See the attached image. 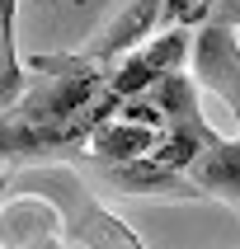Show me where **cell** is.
Segmentation results:
<instances>
[{
    "instance_id": "8",
    "label": "cell",
    "mask_w": 240,
    "mask_h": 249,
    "mask_svg": "<svg viewBox=\"0 0 240 249\" xmlns=\"http://www.w3.org/2000/svg\"><path fill=\"white\" fill-rule=\"evenodd\" d=\"M52 249H71V245H52Z\"/></svg>"
},
{
    "instance_id": "5",
    "label": "cell",
    "mask_w": 240,
    "mask_h": 249,
    "mask_svg": "<svg viewBox=\"0 0 240 249\" xmlns=\"http://www.w3.org/2000/svg\"><path fill=\"white\" fill-rule=\"evenodd\" d=\"M184 179L193 183L203 197H217L222 207H231L240 216V137H222L212 127L203 137V146L193 151Z\"/></svg>"
},
{
    "instance_id": "7",
    "label": "cell",
    "mask_w": 240,
    "mask_h": 249,
    "mask_svg": "<svg viewBox=\"0 0 240 249\" xmlns=\"http://www.w3.org/2000/svg\"><path fill=\"white\" fill-rule=\"evenodd\" d=\"M207 19H212V24H231V28H240V0H212Z\"/></svg>"
},
{
    "instance_id": "6",
    "label": "cell",
    "mask_w": 240,
    "mask_h": 249,
    "mask_svg": "<svg viewBox=\"0 0 240 249\" xmlns=\"http://www.w3.org/2000/svg\"><path fill=\"white\" fill-rule=\"evenodd\" d=\"M14 19H19V0H0V108H10L28 85L19 42H14Z\"/></svg>"
},
{
    "instance_id": "2",
    "label": "cell",
    "mask_w": 240,
    "mask_h": 249,
    "mask_svg": "<svg viewBox=\"0 0 240 249\" xmlns=\"http://www.w3.org/2000/svg\"><path fill=\"white\" fill-rule=\"evenodd\" d=\"M184 66H188L198 89H212L240 123V28L203 19V24L188 33Z\"/></svg>"
},
{
    "instance_id": "1",
    "label": "cell",
    "mask_w": 240,
    "mask_h": 249,
    "mask_svg": "<svg viewBox=\"0 0 240 249\" xmlns=\"http://www.w3.org/2000/svg\"><path fill=\"white\" fill-rule=\"evenodd\" d=\"M5 197H42L47 207L61 216V240L66 245H85V249H151L146 240L113 216L99 193L90 188L75 165L56 160V165H10L0 179Z\"/></svg>"
},
{
    "instance_id": "4",
    "label": "cell",
    "mask_w": 240,
    "mask_h": 249,
    "mask_svg": "<svg viewBox=\"0 0 240 249\" xmlns=\"http://www.w3.org/2000/svg\"><path fill=\"white\" fill-rule=\"evenodd\" d=\"M99 179L118 188V193H132V197H165V202H203L193 183L184 179L179 169H165L160 160L151 155H137V160H90Z\"/></svg>"
},
{
    "instance_id": "3",
    "label": "cell",
    "mask_w": 240,
    "mask_h": 249,
    "mask_svg": "<svg viewBox=\"0 0 240 249\" xmlns=\"http://www.w3.org/2000/svg\"><path fill=\"white\" fill-rule=\"evenodd\" d=\"M151 33H160V0H127L123 10L113 14L109 24L80 47V52H71V56L85 61V66L109 71L118 56H127L132 47H141Z\"/></svg>"
}]
</instances>
